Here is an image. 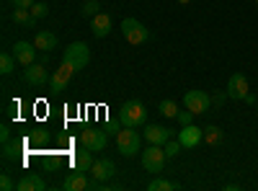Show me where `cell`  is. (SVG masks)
I'll use <instances>...</instances> for the list:
<instances>
[{"label":"cell","instance_id":"cell-27","mask_svg":"<svg viewBox=\"0 0 258 191\" xmlns=\"http://www.w3.org/2000/svg\"><path fill=\"white\" fill-rule=\"evenodd\" d=\"M98 8H101V6H98V0H85L80 11H83V16H91V18H93L96 13H101Z\"/></svg>","mask_w":258,"mask_h":191},{"label":"cell","instance_id":"cell-16","mask_svg":"<svg viewBox=\"0 0 258 191\" xmlns=\"http://www.w3.org/2000/svg\"><path fill=\"white\" fill-rule=\"evenodd\" d=\"M34 47H36L39 52H52V49H57V34H52V31H36Z\"/></svg>","mask_w":258,"mask_h":191},{"label":"cell","instance_id":"cell-9","mask_svg":"<svg viewBox=\"0 0 258 191\" xmlns=\"http://www.w3.org/2000/svg\"><path fill=\"white\" fill-rule=\"evenodd\" d=\"M36 52H39V49L34 47V41H16V47H13V54H16V59H18L24 68L34 65Z\"/></svg>","mask_w":258,"mask_h":191},{"label":"cell","instance_id":"cell-13","mask_svg":"<svg viewBox=\"0 0 258 191\" xmlns=\"http://www.w3.org/2000/svg\"><path fill=\"white\" fill-rule=\"evenodd\" d=\"M91 173H93V178H98V181L103 183V181H109L111 176H116V165H114L109 158H101V160H93Z\"/></svg>","mask_w":258,"mask_h":191},{"label":"cell","instance_id":"cell-15","mask_svg":"<svg viewBox=\"0 0 258 191\" xmlns=\"http://www.w3.org/2000/svg\"><path fill=\"white\" fill-rule=\"evenodd\" d=\"M91 29H93V36H96V39L109 36V31H111V16H106V13H96V16H93V21H91Z\"/></svg>","mask_w":258,"mask_h":191},{"label":"cell","instance_id":"cell-37","mask_svg":"<svg viewBox=\"0 0 258 191\" xmlns=\"http://www.w3.org/2000/svg\"><path fill=\"white\" fill-rule=\"evenodd\" d=\"M255 106H258V103H255Z\"/></svg>","mask_w":258,"mask_h":191},{"label":"cell","instance_id":"cell-33","mask_svg":"<svg viewBox=\"0 0 258 191\" xmlns=\"http://www.w3.org/2000/svg\"><path fill=\"white\" fill-rule=\"evenodd\" d=\"M0 140H3V142L11 140V130H8V126H0Z\"/></svg>","mask_w":258,"mask_h":191},{"label":"cell","instance_id":"cell-26","mask_svg":"<svg viewBox=\"0 0 258 191\" xmlns=\"http://www.w3.org/2000/svg\"><path fill=\"white\" fill-rule=\"evenodd\" d=\"M181 147H183V145H181L178 140H168V142L163 145V150H165V155H168V160H170V158H176V155L181 153Z\"/></svg>","mask_w":258,"mask_h":191},{"label":"cell","instance_id":"cell-30","mask_svg":"<svg viewBox=\"0 0 258 191\" xmlns=\"http://www.w3.org/2000/svg\"><path fill=\"white\" fill-rule=\"evenodd\" d=\"M227 98H230V96H227V91H217V93L212 96V103H214V106H222Z\"/></svg>","mask_w":258,"mask_h":191},{"label":"cell","instance_id":"cell-8","mask_svg":"<svg viewBox=\"0 0 258 191\" xmlns=\"http://www.w3.org/2000/svg\"><path fill=\"white\" fill-rule=\"evenodd\" d=\"M245 93H248V78H245L243 73L230 75V80H227V96H230L232 101H243Z\"/></svg>","mask_w":258,"mask_h":191},{"label":"cell","instance_id":"cell-7","mask_svg":"<svg viewBox=\"0 0 258 191\" xmlns=\"http://www.w3.org/2000/svg\"><path fill=\"white\" fill-rule=\"evenodd\" d=\"M106 142H109V137H106V132H101V130H85L80 135V145L88 147L91 153H101L106 147Z\"/></svg>","mask_w":258,"mask_h":191},{"label":"cell","instance_id":"cell-34","mask_svg":"<svg viewBox=\"0 0 258 191\" xmlns=\"http://www.w3.org/2000/svg\"><path fill=\"white\" fill-rule=\"evenodd\" d=\"M243 101H248V103H258V96H253V93H245V98Z\"/></svg>","mask_w":258,"mask_h":191},{"label":"cell","instance_id":"cell-24","mask_svg":"<svg viewBox=\"0 0 258 191\" xmlns=\"http://www.w3.org/2000/svg\"><path fill=\"white\" fill-rule=\"evenodd\" d=\"M160 114H163V116H168V119L178 116V106H176V101H170V98L160 101Z\"/></svg>","mask_w":258,"mask_h":191},{"label":"cell","instance_id":"cell-6","mask_svg":"<svg viewBox=\"0 0 258 191\" xmlns=\"http://www.w3.org/2000/svg\"><path fill=\"white\" fill-rule=\"evenodd\" d=\"M183 106L188 111H194V114H207L209 111V106H212V96L207 93V91H188L186 96H183Z\"/></svg>","mask_w":258,"mask_h":191},{"label":"cell","instance_id":"cell-29","mask_svg":"<svg viewBox=\"0 0 258 191\" xmlns=\"http://www.w3.org/2000/svg\"><path fill=\"white\" fill-rule=\"evenodd\" d=\"M194 116H197V114L186 109V111H178V116H176V119L181 121V126H186V124H194Z\"/></svg>","mask_w":258,"mask_h":191},{"label":"cell","instance_id":"cell-23","mask_svg":"<svg viewBox=\"0 0 258 191\" xmlns=\"http://www.w3.org/2000/svg\"><path fill=\"white\" fill-rule=\"evenodd\" d=\"M204 140H207L209 145H217V142L222 140V130H220V126H214V124L204 126Z\"/></svg>","mask_w":258,"mask_h":191},{"label":"cell","instance_id":"cell-10","mask_svg":"<svg viewBox=\"0 0 258 191\" xmlns=\"http://www.w3.org/2000/svg\"><path fill=\"white\" fill-rule=\"evenodd\" d=\"M204 140V130H199V126H194V124H186V126H181V132H178V142L183 145V147H197L199 142Z\"/></svg>","mask_w":258,"mask_h":191},{"label":"cell","instance_id":"cell-21","mask_svg":"<svg viewBox=\"0 0 258 191\" xmlns=\"http://www.w3.org/2000/svg\"><path fill=\"white\" fill-rule=\"evenodd\" d=\"M16 54L13 52H3V54H0V73H3V75H11L13 70H16Z\"/></svg>","mask_w":258,"mask_h":191},{"label":"cell","instance_id":"cell-4","mask_svg":"<svg viewBox=\"0 0 258 191\" xmlns=\"http://www.w3.org/2000/svg\"><path fill=\"white\" fill-rule=\"evenodd\" d=\"M116 147L124 158H132V155L142 153L140 150V135L135 132V126H124L121 132H116Z\"/></svg>","mask_w":258,"mask_h":191},{"label":"cell","instance_id":"cell-35","mask_svg":"<svg viewBox=\"0 0 258 191\" xmlns=\"http://www.w3.org/2000/svg\"><path fill=\"white\" fill-rule=\"evenodd\" d=\"M178 3H181V6H186V3H191V0H178Z\"/></svg>","mask_w":258,"mask_h":191},{"label":"cell","instance_id":"cell-19","mask_svg":"<svg viewBox=\"0 0 258 191\" xmlns=\"http://www.w3.org/2000/svg\"><path fill=\"white\" fill-rule=\"evenodd\" d=\"M73 165H75V171H91V165H93V153L88 150V147H83V150H78L75 153V158H73Z\"/></svg>","mask_w":258,"mask_h":191},{"label":"cell","instance_id":"cell-36","mask_svg":"<svg viewBox=\"0 0 258 191\" xmlns=\"http://www.w3.org/2000/svg\"><path fill=\"white\" fill-rule=\"evenodd\" d=\"M255 3H258V0H255Z\"/></svg>","mask_w":258,"mask_h":191},{"label":"cell","instance_id":"cell-3","mask_svg":"<svg viewBox=\"0 0 258 191\" xmlns=\"http://www.w3.org/2000/svg\"><path fill=\"white\" fill-rule=\"evenodd\" d=\"M62 62H68V65L75 68V70H83V68L91 62V49H88V44H85V41H75V44H70L68 49H64Z\"/></svg>","mask_w":258,"mask_h":191},{"label":"cell","instance_id":"cell-25","mask_svg":"<svg viewBox=\"0 0 258 191\" xmlns=\"http://www.w3.org/2000/svg\"><path fill=\"white\" fill-rule=\"evenodd\" d=\"M18 153H21V142H11V140L3 142V158L6 160H13Z\"/></svg>","mask_w":258,"mask_h":191},{"label":"cell","instance_id":"cell-2","mask_svg":"<svg viewBox=\"0 0 258 191\" xmlns=\"http://www.w3.org/2000/svg\"><path fill=\"white\" fill-rule=\"evenodd\" d=\"M142 168L147 173H160L163 168H165V160H168V155H165V150H163V145H150L147 150H142Z\"/></svg>","mask_w":258,"mask_h":191},{"label":"cell","instance_id":"cell-32","mask_svg":"<svg viewBox=\"0 0 258 191\" xmlns=\"http://www.w3.org/2000/svg\"><path fill=\"white\" fill-rule=\"evenodd\" d=\"M11 3H13V8H29L31 11V6L36 3V0H11Z\"/></svg>","mask_w":258,"mask_h":191},{"label":"cell","instance_id":"cell-22","mask_svg":"<svg viewBox=\"0 0 258 191\" xmlns=\"http://www.w3.org/2000/svg\"><path fill=\"white\" fill-rule=\"evenodd\" d=\"M150 191H176L178 188V183H173V181H165V178H155V181H150V186H147Z\"/></svg>","mask_w":258,"mask_h":191},{"label":"cell","instance_id":"cell-1","mask_svg":"<svg viewBox=\"0 0 258 191\" xmlns=\"http://www.w3.org/2000/svg\"><path fill=\"white\" fill-rule=\"evenodd\" d=\"M147 121V111L140 101H126L119 109V124L121 126H142Z\"/></svg>","mask_w":258,"mask_h":191},{"label":"cell","instance_id":"cell-12","mask_svg":"<svg viewBox=\"0 0 258 191\" xmlns=\"http://www.w3.org/2000/svg\"><path fill=\"white\" fill-rule=\"evenodd\" d=\"M73 75H75V68H70L68 62H62V65L57 68V73L52 75V91H64L70 86Z\"/></svg>","mask_w":258,"mask_h":191},{"label":"cell","instance_id":"cell-17","mask_svg":"<svg viewBox=\"0 0 258 191\" xmlns=\"http://www.w3.org/2000/svg\"><path fill=\"white\" fill-rule=\"evenodd\" d=\"M41 188H47V183L36 173H24L21 181H18V186H16V191H41Z\"/></svg>","mask_w":258,"mask_h":191},{"label":"cell","instance_id":"cell-5","mask_svg":"<svg viewBox=\"0 0 258 191\" xmlns=\"http://www.w3.org/2000/svg\"><path fill=\"white\" fill-rule=\"evenodd\" d=\"M119 29H121V34H124V39L129 41V44H145V41L150 39V31L140 24L137 18H124Z\"/></svg>","mask_w":258,"mask_h":191},{"label":"cell","instance_id":"cell-14","mask_svg":"<svg viewBox=\"0 0 258 191\" xmlns=\"http://www.w3.org/2000/svg\"><path fill=\"white\" fill-rule=\"evenodd\" d=\"M24 80L29 83V86H44V83L49 80V75H47V70H44V65H29L26 70H24Z\"/></svg>","mask_w":258,"mask_h":191},{"label":"cell","instance_id":"cell-28","mask_svg":"<svg viewBox=\"0 0 258 191\" xmlns=\"http://www.w3.org/2000/svg\"><path fill=\"white\" fill-rule=\"evenodd\" d=\"M31 16H34V18L49 16V6H47V3H34V6H31Z\"/></svg>","mask_w":258,"mask_h":191},{"label":"cell","instance_id":"cell-11","mask_svg":"<svg viewBox=\"0 0 258 191\" xmlns=\"http://www.w3.org/2000/svg\"><path fill=\"white\" fill-rule=\"evenodd\" d=\"M142 135L150 145H165L170 137H173V132H170L168 126H158V124H147Z\"/></svg>","mask_w":258,"mask_h":191},{"label":"cell","instance_id":"cell-31","mask_svg":"<svg viewBox=\"0 0 258 191\" xmlns=\"http://www.w3.org/2000/svg\"><path fill=\"white\" fill-rule=\"evenodd\" d=\"M18 183H13L11 181V176L8 173H3V178H0V188H3V191H11V188H16Z\"/></svg>","mask_w":258,"mask_h":191},{"label":"cell","instance_id":"cell-18","mask_svg":"<svg viewBox=\"0 0 258 191\" xmlns=\"http://www.w3.org/2000/svg\"><path fill=\"white\" fill-rule=\"evenodd\" d=\"M62 188L64 191H83V188H88V178H85L83 171H73L68 178H64Z\"/></svg>","mask_w":258,"mask_h":191},{"label":"cell","instance_id":"cell-20","mask_svg":"<svg viewBox=\"0 0 258 191\" xmlns=\"http://www.w3.org/2000/svg\"><path fill=\"white\" fill-rule=\"evenodd\" d=\"M11 18L16 21V24L26 26V29H34V26H36V18L31 16V11H29V8H13Z\"/></svg>","mask_w":258,"mask_h":191}]
</instances>
